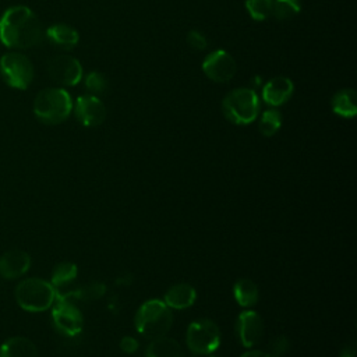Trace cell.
<instances>
[{
	"mask_svg": "<svg viewBox=\"0 0 357 357\" xmlns=\"http://www.w3.org/2000/svg\"><path fill=\"white\" fill-rule=\"evenodd\" d=\"M43 29L26 6L8 7L0 17V42L11 49H29L40 43Z\"/></svg>",
	"mask_w": 357,
	"mask_h": 357,
	"instance_id": "6da1fadb",
	"label": "cell"
},
{
	"mask_svg": "<svg viewBox=\"0 0 357 357\" xmlns=\"http://www.w3.org/2000/svg\"><path fill=\"white\" fill-rule=\"evenodd\" d=\"M134 324L137 331L151 340L165 336L173 324L172 308L162 300H148L138 308Z\"/></svg>",
	"mask_w": 357,
	"mask_h": 357,
	"instance_id": "7a4b0ae2",
	"label": "cell"
},
{
	"mask_svg": "<svg viewBox=\"0 0 357 357\" xmlns=\"http://www.w3.org/2000/svg\"><path fill=\"white\" fill-rule=\"evenodd\" d=\"M73 110L70 93L63 88H46L33 100V113L45 124L63 123Z\"/></svg>",
	"mask_w": 357,
	"mask_h": 357,
	"instance_id": "3957f363",
	"label": "cell"
},
{
	"mask_svg": "<svg viewBox=\"0 0 357 357\" xmlns=\"http://www.w3.org/2000/svg\"><path fill=\"white\" fill-rule=\"evenodd\" d=\"M57 297L56 287L39 278L21 280L15 287V300L18 305L29 312H40L50 308Z\"/></svg>",
	"mask_w": 357,
	"mask_h": 357,
	"instance_id": "277c9868",
	"label": "cell"
},
{
	"mask_svg": "<svg viewBox=\"0 0 357 357\" xmlns=\"http://www.w3.org/2000/svg\"><path fill=\"white\" fill-rule=\"evenodd\" d=\"M222 112L233 124H250L259 113V98L252 88H237L223 98Z\"/></svg>",
	"mask_w": 357,
	"mask_h": 357,
	"instance_id": "5b68a950",
	"label": "cell"
},
{
	"mask_svg": "<svg viewBox=\"0 0 357 357\" xmlns=\"http://www.w3.org/2000/svg\"><path fill=\"white\" fill-rule=\"evenodd\" d=\"M185 343L192 354H211L220 344V331L211 319H197L187 328Z\"/></svg>",
	"mask_w": 357,
	"mask_h": 357,
	"instance_id": "8992f818",
	"label": "cell"
},
{
	"mask_svg": "<svg viewBox=\"0 0 357 357\" xmlns=\"http://www.w3.org/2000/svg\"><path fill=\"white\" fill-rule=\"evenodd\" d=\"M0 74L8 86L26 89L33 79V66L25 54L10 52L0 59Z\"/></svg>",
	"mask_w": 357,
	"mask_h": 357,
	"instance_id": "52a82bcc",
	"label": "cell"
},
{
	"mask_svg": "<svg viewBox=\"0 0 357 357\" xmlns=\"http://www.w3.org/2000/svg\"><path fill=\"white\" fill-rule=\"evenodd\" d=\"M52 307H53L52 310L53 325L60 333L66 336H75L82 331V325H84L82 312L74 304L73 300L57 294L56 301Z\"/></svg>",
	"mask_w": 357,
	"mask_h": 357,
	"instance_id": "ba28073f",
	"label": "cell"
},
{
	"mask_svg": "<svg viewBox=\"0 0 357 357\" xmlns=\"http://www.w3.org/2000/svg\"><path fill=\"white\" fill-rule=\"evenodd\" d=\"M47 71L53 81L64 86H74L82 78L81 63L75 57L68 54L54 56L49 61Z\"/></svg>",
	"mask_w": 357,
	"mask_h": 357,
	"instance_id": "9c48e42d",
	"label": "cell"
},
{
	"mask_svg": "<svg viewBox=\"0 0 357 357\" xmlns=\"http://www.w3.org/2000/svg\"><path fill=\"white\" fill-rule=\"evenodd\" d=\"M236 61L226 50L211 52L202 61L204 74L215 82H227L236 74Z\"/></svg>",
	"mask_w": 357,
	"mask_h": 357,
	"instance_id": "30bf717a",
	"label": "cell"
},
{
	"mask_svg": "<svg viewBox=\"0 0 357 357\" xmlns=\"http://www.w3.org/2000/svg\"><path fill=\"white\" fill-rule=\"evenodd\" d=\"M74 113L82 126L96 127L106 119V106L95 95H81L75 100Z\"/></svg>",
	"mask_w": 357,
	"mask_h": 357,
	"instance_id": "8fae6325",
	"label": "cell"
},
{
	"mask_svg": "<svg viewBox=\"0 0 357 357\" xmlns=\"http://www.w3.org/2000/svg\"><path fill=\"white\" fill-rule=\"evenodd\" d=\"M236 331L238 340L245 347L255 346L264 335V322L258 312L252 310L243 311L236 322Z\"/></svg>",
	"mask_w": 357,
	"mask_h": 357,
	"instance_id": "7c38bea8",
	"label": "cell"
},
{
	"mask_svg": "<svg viewBox=\"0 0 357 357\" xmlns=\"http://www.w3.org/2000/svg\"><path fill=\"white\" fill-rule=\"evenodd\" d=\"M31 257L22 250H10L0 257V275L6 279H17L26 273Z\"/></svg>",
	"mask_w": 357,
	"mask_h": 357,
	"instance_id": "4fadbf2b",
	"label": "cell"
},
{
	"mask_svg": "<svg viewBox=\"0 0 357 357\" xmlns=\"http://www.w3.org/2000/svg\"><path fill=\"white\" fill-rule=\"evenodd\" d=\"M294 91V85L287 77H275L262 88V99L269 106H280L286 103Z\"/></svg>",
	"mask_w": 357,
	"mask_h": 357,
	"instance_id": "5bb4252c",
	"label": "cell"
},
{
	"mask_svg": "<svg viewBox=\"0 0 357 357\" xmlns=\"http://www.w3.org/2000/svg\"><path fill=\"white\" fill-rule=\"evenodd\" d=\"M197 298L195 289L188 283L173 284L165 293L163 301L172 310H185L194 304Z\"/></svg>",
	"mask_w": 357,
	"mask_h": 357,
	"instance_id": "9a60e30c",
	"label": "cell"
},
{
	"mask_svg": "<svg viewBox=\"0 0 357 357\" xmlns=\"http://www.w3.org/2000/svg\"><path fill=\"white\" fill-rule=\"evenodd\" d=\"M46 38L49 42L63 50H70L77 46L79 40L78 31L66 24H54L46 29Z\"/></svg>",
	"mask_w": 357,
	"mask_h": 357,
	"instance_id": "2e32d148",
	"label": "cell"
},
{
	"mask_svg": "<svg viewBox=\"0 0 357 357\" xmlns=\"http://www.w3.org/2000/svg\"><path fill=\"white\" fill-rule=\"evenodd\" d=\"M0 357H38V349L28 337L14 336L1 344Z\"/></svg>",
	"mask_w": 357,
	"mask_h": 357,
	"instance_id": "e0dca14e",
	"label": "cell"
},
{
	"mask_svg": "<svg viewBox=\"0 0 357 357\" xmlns=\"http://www.w3.org/2000/svg\"><path fill=\"white\" fill-rule=\"evenodd\" d=\"M145 357H184V353L177 340L165 335L151 340Z\"/></svg>",
	"mask_w": 357,
	"mask_h": 357,
	"instance_id": "ac0fdd59",
	"label": "cell"
},
{
	"mask_svg": "<svg viewBox=\"0 0 357 357\" xmlns=\"http://www.w3.org/2000/svg\"><path fill=\"white\" fill-rule=\"evenodd\" d=\"M356 92L354 89H342L339 92H336L332 96L331 100V107L332 112L340 117H354L357 113V103H356Z\"/></svg>",
	"mask_w": 357,
	"mask_h": 357,
	"instance_id": "d6986e66",
	"label": "cell"
},
{
	"mask_svg": "<svg viewBox=\"0 0 357 357\" xmlns=\"http://www.w3.org/2000/svg\"><path fill=\"white\" fill-rule=\"evenodd\" d=\"M233 294H234V298L238 303V305L248 308V307H252L258 301L259 290H258V286L255 284V282H252L251 279L243 278L234 283Z\"/></svg>",
	"mask_w": 357,
	"mask_h": 357,
	"instance_id": "ffe728a7",
	"label": "cell"
},
{
	"mask_svg": "<svg viewBox=\"0 0 357 357\" xmlns=\"http://www.w3.org/2000/svg\"><path fill=\"white\" fill-rule=\"evenodd\" d=\"M106 293V286L100 282H95V283H89L81 289L73 290V291H67L64 294H59L63 297H67L70 300H85V301H92V300H98L100 298L103 294Z\"/></svg>",
	"mask_w": 357,
	"mask_h": 357,
	"instance_id": "44dd1931",
	"label": "cell"
},
{
	"mask_svg": "<svg viewBox=\"0 0 357 357\" xmlns=\"http://www.w3.org/2000/svg\"><path fill=\"white\" fill-rule=\"evenodd\" d=\"M282 126V114L276 109H268L258 121V130L264 137L275 135Z\"/></svg>",
	"mask_w": 357,
	"mask_h": 357,
	"instance_id": "7402d4cb",
	"label": "cell"
},
{
	"mask_svg": "<svg viewBox=\"0 0 357 357\" xmlns=\"http://www.w3.org/2000/svg\"><path fill=\"white\" fill-rule=\"evenodd\" d=\"M78 269L77 265L73 262H60L52 273V280L50 283L54 287H63L68 283H71L77 278Z\"/></svg>",
	"mask_w": 357,
	"mask_h": 357,
	"instance_id": "603a6c76",
	"label": "cell"
},
{
	"mask_svg": "<svg viewBox=\"0 0 357 357\" xmlns=\"http://www.w3.org/2000/svg\"><path fill=\"white\" fill-rule=\"evenodd\" d=\"M300 10L301 4L298 0H273L271 15H273L279 21H284L296 17Z\"/></svg>",
	"mask_w": 357,
	"mask_h": 357,
	"instance_id": "cb8c5ba5",
	"label": "cell"
},
{
	"mask_svg": "<svg viewBox=\"0 0 357 357\" xmlns=\"http://www.w3.org/2000/svg\"><path fill=\"white\" fill-rule=\"evenodd\" d=\"M273 0H245V8L252 20L264 21L271 15Z\"/></svg>",
	"mask_w": 357,
	"mask_h": 357,
	"instance_id": "d4e9b609",
	"label": "cell"
},
{
	"mask_svg": "<svg viewBox=\"0 0 357 357\" xmlns=\"http://www.w3.org/2000/svg\"><path fill=\"white\" fill-rule=\"evenodd\" d=\"M85 88L89 91V95H102L107 89V79L99 71H91L85 77Z\"/></svg>",
	"mask_w": 357,
	"mask_h": 357,
	"instance_id": "484cf974",
	"label": "cell"
},
{
	"mask_svg": "<svg viewBox=\"0 0 357 357\" xmlns=\"http://www.w3.org/2000/svg\"><path fill=\"white\" fill-rule=\"evenodd\" d=\"M289 346V339L284 335H279L269 342L266 353L269 357H282L287 351Z\"/></svg>",
	"mask_w": 357,
	"mask_h": 357,
	"instance_id": "4316f807",
	"label": "cell"
},
{
	"mask_svg": "<svg viewBox=\"0 0 357 357\" xmlns=\"http://www.w3.org/2000/svg\"><path fill=\"white\" fill-rule=\"evenodd\" d=\"M185 40H187V45H188L191 49L198 50V52L206 49V46H208L206 38H205L204 33H201L199 31H190V32L187 33Z\"/></svg>",
	"mask_w": 357,
	"mask_h": 357,
	"instance_id": "83f0119b",
	"label": "cell"
},
{
	"mask_svg": "<svg viewBox=\"0 0 357 357\" xmlns=\"http://www.w3.org/2000/svg\"><path fill=\"white\" fill-rule=\"evenodd\" d=\"M120 349L127 353V354H131V353H135L137 349H138V340L134 339L132 336H124L121 340H120Z\"/></svg>",
	"mask_w": 357,
	"mask_h": 357,
	"instance_id": "f1b7e54d",
	"label": "cell"
},
{
	"mask_svg": "<svg viewBox=\"0 0 357 357\" xmlns=\"http://www.w3.org/2000/svg\"><path fill=\"white\" fill-rule=\"evenodd\" d=\"M339 357H356V344L353 342L344 344L339 353Z\"/></svg>",
	"mask_w": 357,
	"mask_h": 357,
	"instance_id": "f546056e",
	"label": "cell"
},
{
	"mask_svg": "<svg viewBox=\"0 0 357 357\" xmlns=\"http://www.w3.org/2000/svg\"><path fill=\"white\" fill-rule=\"evenodd\" d=\"M240 357H269V356L266 351H262V350H250L241 354Z\"/></svg>",
	"mask_w": 357,
	"mask_h": 357,
	"instance_id": "4dcf8cb0",
	"label": "cell"
},
{
	"mask_svg": "<svg viewBox=\"0 0 357 357\" xmlns=\"http://www.w3.org/2000/svg\"><path fill=\"white\" fill-rule=\"evenodd\" d=\"M190 357H195V356H190Z\"/></svg>",
	"mask_w": 357,
	"mask_h": 357,
	"instance_id": "1f68e13d",
	"label": "cell"
}]
</instances>
